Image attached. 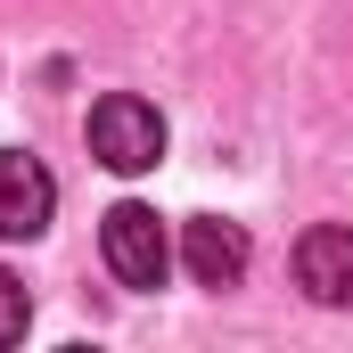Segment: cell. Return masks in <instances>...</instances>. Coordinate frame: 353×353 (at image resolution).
I'll use <instances>...</instances> for the list:
<instances>
[{
    "instance_id": "cell-1",
    "label": "cell",
    "mask_w": 353,
    "mask_h": 353,
    "mask_svg": "<svg viewBox=\"0 0 353 353\" xmlns=\"http://www.w3.org/2000/svg\"><path fill=\"white\" fill-rule=\"evenodd\" d=\"M90 157L107 173H157L165 165V115L148 99H132V90H107L90 107Z\"/></svg>"
},
{
    "instance_id": "cell-2",
    "label": "cell",
    "mask_w": 353,
    "mask_h": 353,
    "mask_svg": "<svg viewBox=\"0 0 353 353\" xmlns=\"http://www.w3.org/2000/svg\"><path fill=\"white\" fill-rule=\"evenodd\" d=\"M99 247H107V271L123 279V288H165V271H173V239H165V222L148 214V205H107V222H99Z\"/></svg>"
},
{
    "instance_id": "cell-3",
    "label": "cell",
    "mask_w": 353,
    "mask_h": 353,
    "mask_svg": "<svg viewBox=\"0 0 353 353\" xmlns=\"http://www.w3.org/2000/svg\"><path fill=\"white\" fill-rule=\"evenodd\" d=\"M58 214V181L41 173V157L0 148V239H41Z\"/></svg>"
},
{
    "instance_id": "cell-4",
    "label": "cell",
    "mask_w": 353,
    "mask_h": 353,
    "mask_svg": "<svg viewBox=\"0 0 353 353\" xmlns=\"http://www.w3.org/2000/svg\"><path fill=\"white\" fill-rule=\"evenodd\" d=\"M296 288L312 304H353V230L345 222H312L296 239Z\"/></svg>"
},
{
    "instance_id": "cell-5",
    "label": "cell",
    "mask_w": 353,
    "mask_h": 353,
    "mask_svg": "<svg viewBox=\"0 0 353 353\" xmlns=\"http://www.w3.org/2000/svg\"><path fill=\"white\" fill-rule=\"evenodd\" d=\"M181 263L197 288H239L247 279V230L222 214H197V222H181Z\"/></svg>"
},
{
    "instance_id": "cell-6",
    "label": "cell",
    "mask_w": 353,
    "mask_h": 353,
    "mask_svg": "<svg viewBox=\"0 0 353 353\" xmlns=\"http://www.w3.org/2000/svg\"><path fill=\"white\" fill-rule=\"evenodd\" d=\"M25 321H33V296H25V279H17V271H0V345H17V337H25Z\"/></svg>"
}]
</instances>
